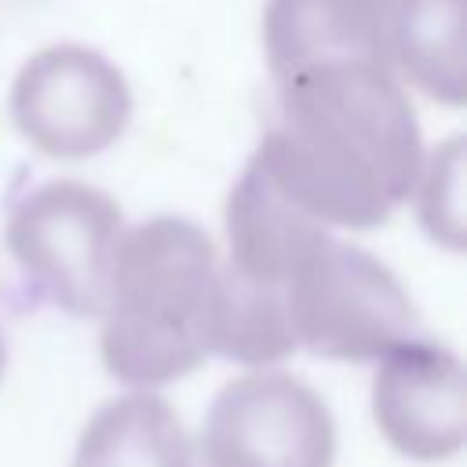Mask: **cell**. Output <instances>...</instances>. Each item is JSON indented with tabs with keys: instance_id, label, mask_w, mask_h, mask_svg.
I'll return each mask as SVG.
<instances>
[{
	"instance_id": "cell-1",
	"label": "cell",
	"mask_w": 467,
	"mask_h": 467,
	"mask_svg": "<svg viewBox=\"0 0 467 467\" xmlns=\"http://www.w3.org/2000/svg\"><path fill=\"white\" fill-rule=\"evenodd\" d=\"M317 223L368 230L420 182L423 139L401 80L372 51H339L274 73L252 153Z\"/></svg>"
},
{
	"instance_id": "cell-2",
	"label": "cell",
	"mask_w": 467,
	"mask_h": 467,
	"mask_svg": "<svg viewBox=\"0 0 467 467\" xmlns=\"http://www.w3.org/2000/svg\"><path fill=\"white\" fill-rule=\"evenodd\" d=\"M219 255L182 215H153L120 234L109 266L102 361L128 387L150 390L208 358Z\"/></svg>"
},
{
	"instance_id": "cell-3",
	"label": "cell",
	"mask_w": 467,
	"mask_h": 467,
	"mask_svg": "<svg viewBox=\"0 0 467 467\" xmlns=\"http://www.w3.org/2000/svg\"><path fill=\"white\" fill-rule=\"evenodd\" d=\"M120 234V204L77 179H51L18 193L4 230L26 285L69 317H99L106 310Z\"/></svg>"
},
{
	"instance_id": "cell-4",
	"label": "cell",
	"mask_w": 467,
	"mask_h": 467,
	"mask_svg": "<svg viewBox=\"0 0 467 467\" xmlns=\"http://www.w3.org/2000/svg\"><path fill=\"white\" fill-rule=\"evenodd\" d=\"M285 310L296 347L332 361H379L420 332V314L390 266L332 234L292 270Z\"/></svg>"
},
{
	"instance_id": "cell-5",
	"label": "cell",
	"mask_w": 467,
	"mask_h": 467,
	"mask_svg": "<svg viewBox=\"0 0 467 467\" xmlns=\"http://www.w3.org/2000/svg\"><path fill=\"white\" fill-rule=\"evenodd\" d=\"M336 423L314 387L292 372L230 379L186 441L179 467H332Z\"/></svg>"
},
{
	"instance_id": "cell-6",
	"label": "cell",
	"mask_w": 467,
	"mask_h": 467,
	"mask_svg": "<svg viewBox=\"0 0 467 467\" xmlns=\"http://www.w3.org/2000/svg\"><path fill=\"white\" fill-rule=\"evenodd\" d=\"M11 117L40 153L84 161L124 135L131 91L124 73L95 47L55 44L18 69Z\"/></svg>"
},
{
	"instance_id": "cell-7",
	"label": "cell",
	"mask_w": 467,
	"mask_h": 467,
	"mask_svg": "<svg viewBox=\"0 0 467 467\" xmlns=\"http://www.w3.org/2000/svg\"><path fill=\"white\" fill-rule=\"evenodd\" d=\"M372 416L379 434L409 460L434 463L460 452L467 434L463 361L434 336H409L376 361Z\"/></svg>"
},
{
	"instance_id": "cell-8",
	"label": "cell",
	"mask_w": 467,
	"mask_h": 467,
	"mask_svg": "<svg viewBox=\"0 0 467 467\" xmlns=\"http://www.w3.org/2000/svg\"><path fill=\"white\" fill-rule=\"evenodd\" d=\"M379 62L423 95L463 106L467 33L463 0H358Z\"/></svg>"
},
{
	"instance_id": "cell-9",
	"label": "cell",
	"mask_w": 467,
	"mask_h": 467,
	"mask_svg": "<svg viewBox=\"0 0 467 467\" xmlns=\"http://www.w3.org/2000/svg\"><path fill=\"white\" fill-rule=\"evenodd\" d=\"M328 237V226L306 215L270 175L248 157L226 201L230 270L252 285L285 292L292 270Z\"/></svg>"
},
{
	"instance_id": "cell-10",
	"label": "cell",
	"mask_w": 467,
	"mask_h": 467,
	"mask_svg": "<svg viewBox=\"0 0 467 467\" xmlns=\"http://www.w3.org/2000/svg\"><path fill=\"white\" fill-rule=\"evenodd\" d=\"M186 441L190 438L164 398L131 390L106 401L88 420L69 467H179Z\"/></svg>"
},
{
	"instance_id": "cell-11",
	"label": "cell",
	"mask_w": 467,
	"mask_h": 467,
	"mask_svg": "<svg viewBox=\"0 0 467 467\" xmlns=\"http://www.w3.org/2000/svg\"><path fill=\"white\" fill-rule=\"evenodd\" d=\"M4 365H7V343H4V332H0V376H4Z\"/></svg>"
}]
</instances>
